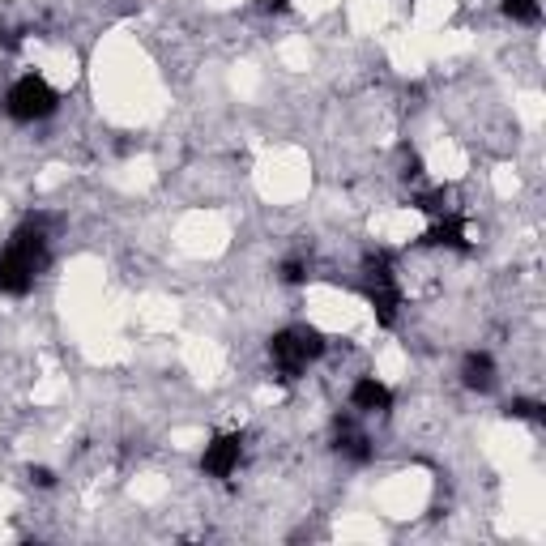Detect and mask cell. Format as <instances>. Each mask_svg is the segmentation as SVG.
I'll list each match as a JSON object with an SVG mask.
<instances>
[{
	"label": "cell",
	"instance_id": "cell-10",
	"mask_svg": "<svg viewBox=\"0 0 546 546\" xmlns=\"http://www.w3.org/2000/svg\"><path fill=\"white\" fill-rule=\"evenodd\" d=\"M508 414H512V419H538L542 406H538V401H512Z\"/></svg>",
	"mask_w": 546,
	"mask_h": 546
},
{
	"label": "cell",
	"instance_id": "cell-7",
	"mask_svg": "<svg viewBox=\"0 0 546 546\" xmlns=\"http://www.w3.org/2000/svg\"><path fill=\"white\" fill-rule=\"evenodd\" d=\"M461 376H465V389H478V393H487L491 384H495V363L491 355H470L461 367Z\"/></svg>",
	"mask_w": 546,
	"mask_h": 546
},
{
	"label": "cell",
	"instance_id": "cell-3",
	"mask_svg": "<svg viewBox=\"0 0 546 546\" xmlns=\"http://www.w3.org/2000/svg\"><path fill=\"white\" fill-rule=\"evenodd\" d=\"M363 278H367V299H372V308L380 316V325H393L397 320V303H401V291L393 282V265L389 256H367L363 261Z\"/></svg>",
	"mask_w": 546,
	"mask_h": 546
},
{
	"label": "cell",
	"instance_id": "cell-8",
	"mask_svg": "<svg viewBox=\"0 0 546 546\" xmlns=\"http://www.w3.org/2000/svg\"><path fill=\"white\" fill-rule=\"evenodd\" d=\"M427 244H436V248H465V222L457 214H448L444 222H436V227L427 231Z\"/></svg>",
	"mask_w": 546,
	"mask_h": 546
},
{
	"label": "cell",
	"instance_id": "cell-1",
	"mask_svg": "<svg viewBox=\"0 0 546 546\" xmlns=\"http://www.w3.org/2000/svg\"><path fill=\"white\" fill-rule=\"evenodd\" d=\"M47 222L30 218L26 227L13 235V244L0 252V295H26L35 286V273L47 261Z\"/></svg>",
	"mask_w": 546,
	"mask_h": 546
},
{
	"label": "cell",
	"instance_id": "cell-5",
	"mask_svg": "<svg viewBox=\"0 0 546 546\" xmlns=\"http://www.w3.org/2000/svg\"><path fill=\"white\" fill-rule=\"evenodd\" d=\"M239 453H244V436H218L210 448H205V474L214 478H227L235 465H239Z\"/></svg>",
	"mask_w": 546,
	"mask_h": 546
},
{
	"label": "cell",
	"instance_id": "cell-4",
	"mask_svg": "<svg viewBox=\"0 0 546 546\" xmlns=\"http://www.w3.org/2000/svg\"><path fill=\"white\" fill-rule=\"evenodd\" d=\"M56 103H60V94L43 82V77H22L18 86L9 90V116L13 120H22V124H30V120H47L56 111Z\"/></svg>",
	"mask_w": 546,
	"mask_h": 546
},
{
	"label": "cell",
	"instance_id": "cell-6",
	"mask_svg": "<svg viewBox=\"0 0 546 546\" xmlns=\"http://www.w3.org/2000/svg\"><path fill=\"white\" fill-rule=\"evenodd\" d=\"M350 401H355V410H363V414H384L393 406V393H389V384H380L376 376H363L355 384V393H350Z\"/></svg>",
	"mask_w": 546,
	"mask_h": 546
},
{
	"label": "cell",
	"instance_id": "cell-15",
	"mask_svg": "<svg viewBox=\"0 0 546 546\" xmlns=\"http://www.w3.org/2000/svg\"><path fill=\"white\" fill-rule=\"evenodd\" d=\"M261 9H269V13H282V9H286V0H261Z\"/></svg>",
	"mask_w": 546,
	"mask_h": 546
},
{
	"label": "cell",
	"instance_id": "cell-9",
	"mask_svg": "<svg viewBox=\"0 0 546 546\" xmlns=\"http://www.w3.org/2000/svg\"><path fill=\"white\" fill-rule=\"evenodd\" d=\"M504 13L517 22H538V0H504Z\"/></svg>",
	"mask_w": 546,
	"mask_h": 546
},
{
	"label": "cell",
	"instance_id": "cell-2",
	"mask_svg": "<svg viewBox=\"0 0 546 546\" xmlns=\"http://www.w3.org/2000/svg\"><path fill=\"white\" fill-rule=\"evenodd\" d=\"M320 355H325V337H320L316 329H308V325L282 329V333H273V342H269V359H273L278 380H295L303 367L316 363Z\"/></svg>",
	"mask_w": 546,
	"mask_h": 546
},
{
	"label": "cell",
	"instance_id": "cell-14",
	"mask_svg": "<svg viewBox=\"0 0 546 546\" xmlns=\"http://www.w3.org/2000/svg\"><path fill=\"white\" fill-rule=\"evenodd\" d=\"M401 175H406V180H419V175H423V163H419V158H406V171H401Z\"/></svg>",
	"mask_w": 546,
	"mask_h": 546
},
{
	"label": "cell",
	"instance_id": "cell-13",
	"mask_svg": "<svg viewBox=\"0 0 546 546\" xmlns=\"http://www.w3.org/2000/svg\"><path fill=\"white\" fill-rule=\"evenodd\" d=\"M30 483H39V487H56V474H52V470H43V465H30Z\"/></svg>",
	"mask_w": 546,
	"mask_h": 546
},
{
	"label": "cell",
	"instance_id": "cell-12",
	"mask_svg": "<svg viewBox=\"0 0 546 546\" xmlns=\"http://www.w3.org/2000/svg\"><path fill=\"white\" fill-rule=\"evenodd\" d=\"M303 278H308V269H303V261H286V265H282V282H291V286H299Z\"/></svg>",
	"mask_w": 546,
	"mask_h": 546
},
{
	"label": "cell",
	"instance_id": "cell-11",
	"mask_svg": "<svg viewBox=\"0 0 546 546\" xmlns=\"http://www.w3.org/2000/svg\"><path fill=\"white\" fill-rule=\"evenodd\" d=\"M419 210H427V214H444L448 205H444V192H423L419 197Z\"/></svg>",
	"mask_w": 546,
	"mask_h": 546
}]
</instances>
